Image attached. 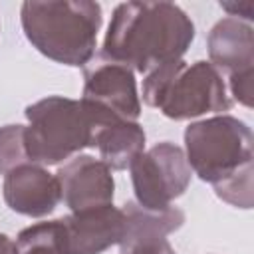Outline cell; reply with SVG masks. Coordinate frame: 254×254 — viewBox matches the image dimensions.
I'll return each mask as SVG.
<instances>
[{
  "label": "cell",
  "mask_w": 254,
  "mask_h": 254,
  "mask_svg": "<svg viewBox=\"0 0 254 254\" xmlns=\"http://www.w3.org/2000/svg\"><path fill=\"white\" fill-rule=\"evenodd\" d=\"M194 40L190 16L173 2H123L113 10L101 54L149 73L183 60Z\"/></svg>",
  "instance_id": "6da1fadb"
},
{
  "label": "cell",
  "mask_w": 254,
  "mask_h": 254,
  "mask_svg": "<svg viewBox=\"0 0 254 254\" xmlns=\"http://www.w3.org/2000/svg\"><path fill=\"white\" fill-rule=\"evenodd\" d=\"M101 6L91 0H28L20 8V22L28 42L46 58L83 67L97 48Z\"/></svg>",
  "instance_id": "7a4b0ae2"
},
{
  "label": "cell",
  "mask_w": 254,
  "mask_h": 254,
  "mask_svg": "<svg viewBox=\"0 0 254 254\" xmlns=\"http://www.w3.org/2000/svg\"><path fill=\"white\" fill-rule=\"evenodd\" d=\"M26 153L32 163L50 167L71 159L81 149L93 147L99 125L117 117L91 107L81 99L50 95L26 107Z\"/></svg>",
  "instance_id": "3957f363"
},
{
  "label": "cell",
  "mask_w": 254,
  "mask_h": 254,
  "mask_svg": "<svg viewBox=\"0 0 254 254\" xmlns=\"http://www.w3.org/2000/svg\"><path fill=\"white\" fill-rule=\"evenodd\" d=\"M143 101L165 117L185 121L204 113H224L232 107L222 73L204 60H177L145 73Z\"/></svg>",
  "instance_id": "277c9868"
},
{
  "label": "cell",
  "mask_w": 254,
  "mask_h": 254,
  "mask_svg": "<svg viewBox=\"0 0 254 254\" xmlns=\"http://www.w3.org/2000/svg\"><path fill=\"white\" fill-rule=\"evenodd\" d=\"M254 137L250 127L232 115H214L185 129V155L190 171L212 189L252 175Z\"/></svg>",
  "instance_id": "5b68a950"
},
{
  "label": "cell",
  "mask_w": 254,
  "mask_h": 254,
  "mask_svg": "<svg viewBox=\"0 0 254 254\" xmlns=\"http://www.w3.org/2000/svg\"><path fill=\"white\" fill-rule=\"evenodd\" d=\"M129 171L135 202L151 210L169 208L175 198L185 194L192 177L185 149L171 141H161L137 155Z\"/></svg>",
  "instance_id": "8992f818"
},
{
  "label": "cell",
  "mask_w": 254,
  "mask_h": 254,
  "mask_svg": "<svg viewBox=\"0 0 254 254\" xmlns=\"http://www.w3.org/2000/svg\"><path fill=\"white\" fill-rule=\"evenodd\" d=\"M81 101L117 119L137 121L141 115V99L137 93L135 71L101 52L95 54L83 65Z\"/></svg>",
  "instance_id": "52a82bcc"
},
{
  "label": "cell",
  "mask_w": 254,
  "mask_h": 254,
  "mask_svg": "<svg viewBox=\"0 0 254 254\" xmlns=\"http://www.w3.org/2000/svg\"><path fill=\"white\" fill-rule=\"evenodd\" d=\"M60 254H101L123 238V212L109 204L54 220Z\"/></svg>",
  "instance_id": "ba28073f"
},
{
  "label": "cell",
  "mask_w": 254,
  "mask_h": 254,
  "mask_svg": "<svg viewBox=\"0 0 254 254\" xmlns=\"http://www.w3.org/2000/svg\"><path fill=\"white\" fill-rule=\"evenodd\" d=\"M62 198L71 212L113 204L115 181L111 169L91 155H75L58 169Z\"/></svg>",
  "instance_id": "9c48e42d"
},
{
  "label": "cell",
  "mask_w": 254,
  "mask_h": 254,
  "mask_svg": "<svg viewBox=\"0 0 254 254\" xmlns=\"http://www.w3.org/2000/svg\"><path fill=\"white\" fill-rule=\"evenodd\" d=\"M2 194L10 210L30 218L52 214L62 200L56 175L36 163H26L8 171L4 175Z\"/></svg>",
  "instance_id": "30bf717a"
},
{
  "label": "cell",
  "mask_w": 254,
  "mask_h": 254,
  "mask_svg": "<svg viewBox=\"0 0 254 254\" xmlns=\"http://www.w3.org/2000/svg\"><path fill=\"white\" fill-rule=\"evenodd\" d=\"M210 64L228 77L254 69V30L252 24L238 18H222L208 32Z\"/></svg>",
  "instance_id": "8fae6325"
},
{
  "label": "cell",
  "mask_w": 254,
  "mask_h": 254,
  "mask_svg": "<svg viewBox=\"0 0 254 254\" xmlns=\"http://www.w3.org/2000/svg\"><path fill=\"white\" fill-rule=\"evenodd\" d=\"M121 212H123V238L117 244L121 254L139 246L167 240V234L179 230L185 224V212L173 204L165 210H151L137 204L135 200H127Z\"/></svg>",
  "instance_id": "7c38bea8"
},
{
  "label": "cell",
  "mask_w": 254,
  "mask_h": 254,
  "mask_svg": "<svg viewBox=\"0 0 254 254\" xmlns=\"http://www.w3.org/2000/svg\"><path fill=\"white\" fill-rule=\"evenodd\" d=\"M93 147L111 171H123L145 151V131L137 121L113 119L95 129Z\"/></svg>",
  "instance_id": "4fadbf2b"
},
{
  "label": "cell",
  "mask_w": 254,
  "mask_h": 254,
  "mask_svg": "<svg viewBox=\"0 0 254 254\" xmlns=\"http://www.w3.org/2000/svg\"><path fill=\"white\" fill-rule=\"evenodd\" d=\"M26 125H4L0 127V175H6L8 171L32 163L26 153V141H24Z\"/></svg>",
  "instance_id": "5bb4252c"
},
{
  "label": "cell",
  "mask_w": 254,
  "mask_h": 254,
  "mask_svg": "<svg viewBox=\"0 0 254 254\" xmlns=\"http://www.w3.org/2000/svg\"><path fill=\"white\" fill-rule=\"evenodd\" d=\"M18 254H60L56 246L54 220L38 222L24 228L16 240Z\"/></svg>",
  "instance_id": "9a60e30c"
},
{
  "label": "cell",
  "mask_w": 254,
  "mask_h": 254,
  "mask_svg": "<svg viewBox=\"0 0 254 254\" xmlns=\"http://www.w3.org/2000/svg\"><path fill=\"white\" fill-rule=\"evenodd\" d=\"M228 79H230V95H234V99H236L240 105L252 107V97H254V89H252L254 69L234 73V75H230Z\"/></svg>",
  "instance_id": "2e32d148"
},
{
  "label": "cell",
  "mask_w": 254,
  "mask_h": 254,
  "mask_svg": "<svg viewBox=\"0 0 254 254\" xmlns=\"http://www.w3.org/2000/svg\"><path fill=\"white\" fill-rule=\"evenodd\" d=\"M125 254H177L173 250V246L167 242V240H161V242H155V244H147V246H139V248H133Z\"/></svg>",
  "instance_id": "e0dca14e"
},
{
  "label": "cell",
  "mask_w": 254,
  "mask_h": 254,
  "mask_svg": "<svg viewBox=\"0 0 254 254\" xmlns=\"http://www.w3.org/2000/svg\"><path fill=\"white\" fill-rule=\"evenodd\" d=\"M0 254H18L16 242L4 232H0Z\"/></svg>",
  "instance_id": "ac0fdd59"
}]
</instances>
